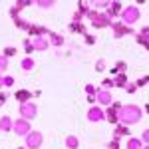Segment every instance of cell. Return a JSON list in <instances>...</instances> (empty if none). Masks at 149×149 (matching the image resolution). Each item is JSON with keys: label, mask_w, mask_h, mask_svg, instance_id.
<instances>
[{"label": "cell", "mask_w": 149, "mask_h": 149, "mask_svg": "<svg viewBox=\"0 0 149 149\" xmlns=\"http://www.w3.org/2000/svg\"><path fill=\"white\" fill-rule=\"evenodd\" d=\"M139 117H141V109L135 107V105H123V107H119V115H117V119H121L123 125L137 123Z\"/></svg>", "instance_id": "cell-1"}, {"label": "cell", "mask_w": 149, "mask_h": 149, "mask_svg": "<svg viewBox=\"0 0 149 149\" xmlns=\"http://www.w3.org/2000/svg\"><path fill=\"white\" fill-rule=\"evenodd\" d=\"M121 18H123V22H125V24H133V22H137V18H139V10L135 8V6H127L125 10L121 12Z\"/></svg>", "instance_id": "cell-2"}, {"label": "cell", "mask_w": 149, "mask_h": 149, "mask_svg": "<svg viewBox=\"0 0 149 149\" xmlns=\"http://www.w3.org/2000/svg\"><path fill=\"white\" fill-rule=\"evenodd\" d=\"M26 145L30 149H38L42 145V133H38V131H32V133H28L26 135Z\"/></svg>", "instance_id": "cell-3"}, {"label": "cell", "mask_w": 149, "mask_h": 149, "mask_svg": "<svg viewBox=\"0 0 149 149\" xmlns=\"http://www.w3.org/2000/svg\"><path fill=\"white\" fill-rule=\"evenodd\" d=\"M20 113H22V117L28 121L30 117H34L36 115V105L34 103H30V102H26V103H22V107H20Z\"/></svg>", "instance_id": "cell-4"}, {"label": "cell", "mask_w": 149, "mask_h": 149, "mask_svg": "<svg viewBox=\"0 0 149 149\" xmlns=\"http://www.w3.org/2000/svg\"><path fill=\"white\" fill-rule=\"evenodd\" d=\"M12 127H14V131H16L18 135H28V133H30V123H28L26 119H18Z\"/></svg>", "instance_id": "cell-5"}, {"label": "cell", "mask_w": 149, "mask_h": 149, "mask_svg": "<svg viewBox=\"0 0 149 149\" xmlns=\"http://www.w3.org/2000/svg\"><path fill=\"white\" fill-rule=\"evenodd\" d=\"M97 102L103 105H111V93L107 92H97Z\"/></svg>", "instance_id": "cell-6"}, {"label": "cell", "mask_w": 149, "mask_h": 149, "mask_svg": "<svg viewBox=\"0 0 149 149\" xmlns=\"http://www.w3.org/2000/svg\"><path fill=\"white\" fill-rule=\"evenodd\" d=\"M90 18H92L93 24H97V26H105V24H107V18H105V16H97L95 12H90Z\"/></svg>", "instance_id": "cell-7"}, {"label": "cell", "mask_w": 149, "mask_h": 149, "mask_svg": "<svg viewBox=\"0 0 149 149\" xmlns=\"http://www.w3.org/2000/svg\"><path fill=\"white\" fill-rule=\"evenodd\" d=\"M88 117L92 119V121H100L103 117V113H102V109H97V107H92L90 109V113H88Z\"/></svg>", "instance_id": "cell-8"}, {"label": "cell", "mask_w": 149, "mask_h": 149, "mask_svg": "<svg viewBox=\"0 0 149 149\" xmlns=\"http://www.w3.org/2000/svg\"><path fill=\"white\" fill-rule=\"evenodd\" d=\"M32 46H34L36 50H46L48 48V40H44V38H34Z\"/></svg>", "instance_id": "cell-9"}, {"label": "cell", "mask_w": 149, "mask_h": 149, "mask_svg": "<svg viewBox=\"0 0 149 149\" xmlns=\"http://www.w3.org/2000/svg\"><path fill=\"white\" fill-rule=\"evenodd\" d=\"M12 125H14V123H12V119L8 117V115L0 119V129H2V131H8V129H12Z\"/></svg>", "instance_id": "cell-10"}, {"label": "cell", "mask_w": 149, "mask_h": 149, "mask_svg": "<svg viewBox=\"0 0 149 149\" xmlns=\"http://www.w3.org/2000/svg\"><path fill=\"white\" fill-rule=\"evenodd\" d=\"M66 145H68L70 149H78V145H80V141H78V137L70 135V137H66Z\"/></svg>", "instance_id": "cell-11"}, {"label": "cell", "mask_w": 149, "mask_h": 149, "mask_svg": "<svg viewBox=\"0 0 149 149\" xmlns=\"http://www.w3.org/2000/svg\"><path fill=\"white\" fill-rule=\"evenodd\" d=\"M127 149H141V141H139V139H131V141L127 143Z\"/></svg>", "instance_id": "cell-12"}, {"label": "cell", "mask_w": 149, "mask_h": 149, "mask_svg": "<svg viewBox=\"0 0 149 149\" xmlns=\"http://www.w3.org/2000/svg\"><path fill=\"white\" fill-rule=\"evenodd\" d=\"M22 68L26 70V72H28V70H32V68H34V62H32L30 58H26V60L22 62Z\"/></svg>", "instance_id": "cell-13"}, {"label": "cell", "mask_w": 149, "mask_h": 149, "mask_svg": "<svg viewBox=\"0 0 149 149\" xmlns=\"http://www.w3.org/2000/svg\"><path fill=\"white\" fill-rule=\"evenodd\" d=\"M38 6H42V8H50V6H54V2L52 0H38Z\"/></svg>", "instance_id": "cell-14"}, {"label": "cell", "mask_w": 149, "mask_h": 149, "mask_svg": "<svg viewBox=\"0 0 149 149\" xmlns=\"http://www.w3.org/2000/svg\"><path fill=\"white\" fill-rule=\"evenodd\" d=\"M107 119H109L111 123H115V121H117V115L113 113V109H109V111H107Z\"/></svg>", "instance_id": "cell-15"}, {"label": "cell", "mask_w": 149, "mask_h": 149, "mask_svg": "<svg viewBox=\"0 0 149 149\" xmlns=\"http://www.w3.org/2000/svg\"><path fill=\"white\" fill-rule=\"evenodd\" d=\"M16 97H18V100H28L30 93H28V92H18V93H16Z\"/></svg>", "instance_id": "cell-16"}, {"label": "cell", "mask_w": 149, "mask_h": 149, "mask_svg": "<svg viewBox=\"0 0 149 149\" xmlns=\"http://www.w3.org/2000/svg\"><path fill=\"white\" fill-rule=\"evenodd\" d=\"M123 32H127V28H123V26H115V36H121Z\"/></svg>", "instance_id": "cell-17"}, {"label": "cell", "mask_w": 149, "mask_h": 149, "mask_svg": "<svg viewBox=\"0 0 149 149\" xmlns=\"http://www.w3.org/2000/svg\"><path fill=\"white\" fill-rule=\"evenodd\" d=\"M2 70H6V58L4 56H0V72Z\"/></svg>", "instance_id": "cell-18"}, {"label": "cell", "mask_w": 149, "mask_h": 149, "mask_svg": "<svg viewBox=\"0 0 149 149\" xmlns=\"http://www.w3.org/2000/svg\"><path fill=\"white\" fill-rule=\"evenodd\" d=\"M115 84H117V86H123V84H125V76H119V78L115 80Z\"/></svg>", "instance_id": "cell-19"}, {"label": "cell", "mask_w": 149, "mask_h": 149, "mask_svg": "<svg viewBox=\"0 0 149 149\" xmlns=\"http://www.w3.org/2000/svg\"><path fill=\"white\" fill-rule=\"evenodd\" d=\"M127 129L125 127H117V131H115V133H117V135H123V133H125Z\"/></svg>", "instance_id": "cell-20"}, {"label": "cell", "mask_w": 149, "mask_h": 149, "mask_svg": "<svg viewBox=\"0 0 149 149\" xmlns=\"http://www.w3.org/2000/svg\"><path fill=\"white\" fill-rule=\"evenodd\" d=\"M14 81H12V78H4V86H12Z\"/></svg>", "instance_id": "cell-21"}, {"label": "cell", "mask_w": 149, "mask_h": 149, "mask_svg": "<svg viewBox=\"0 0 149 149\" xmlns=\"http://www.w3.org/2000/svg\"><path fill=\"white\" fill-rule=\"evenodd\" d=\"M52 38H54V40H52V42H54V44H62V40H60V38H58V36H52Z\"/></svg>", "instance_id": "cell-22"}, {"label": "cell", "mask_w": 149, "mask_h": 149, "mask_svg": "<svg viewBox=\"0 0 149 149\" xmlns=\"http://www.w3.org/2000/svg\"><path fill=\"white\" fill-rule=\"evenodd\" d=\"M14 54V48H6V56H12Z\"/></svg>", "instance_id": "cell-23"}, {"label": "cell", "mask_w": 149, "mask_h": 149, "mask_svg": "<svg viewBox=\"0 0 149 149\" xmlns=\"http://www.w3.org/2000/svg\"><path fill=\"white\" fill-rule=\"evenodd\" d=\"M147 139H149V131L145 129V131H143V141H147Z\"/></svg>", "instance_id": "cell-24"}, {"label": "cell", "mask_w": 149, "mask_h": 149, "mask_svg": "<svg viewBox=\"0 0 149 149\" xmlns=\"http://www.w3.org/2000/svg\"><path fill=\"white\" fill-rule=\"evenodd\" d=\"M2 86H4V78L0 76V88H2Z\"/></svg>", "instance_id": "cell-25"}, {"label": "cell", "mask_w": 149, "mask_h": 149, "mask_svg": "<svg viewBox=\"0 0 149 149\" xmlns=\"http://www.w3.org/2000/svg\"><path fill=\"white\" fill-rule=\"evenodd\" d=\"M2 103H4V95H0V105H2Z\"/></svg>", "instance_id": "cell-26"}]
</instances>
